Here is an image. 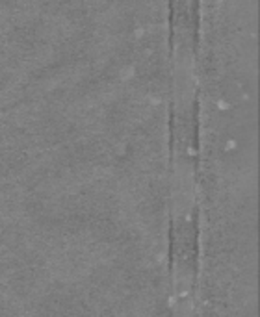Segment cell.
I'll return each mask as SVG.
<instances>
[{
    "instance_id": "6da1fadb",
    "label": "cell",
    "mask_w": 260,
    "mask_h": 317,
    "mask_svg": "<svg viewBox=\"0 0 260 317\" xmlns=\"http://www.w3.org/2000/svg\"><path fill=\"white\" fill-rule=\"evenodd\" d=\"M216 2H245V0H216ZM205 4H210V2H205ZM205 4H201V6H199V9H201V7H203ZM245 4H253L255 7H258V6H257L255 2H245ZM199 9H197V11H199ZM195 20H197V19H195Z\"/></svg>"
}]
</instances>
